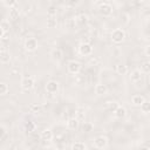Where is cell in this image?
<instances>
[{
    "label": "cell",
    "mask_w": 150,
    "mask_h": 150,
    "mask_svg": "<svg viewBox=\"0 0 150 150\" xmlns=\"http://www.w3.org/2000/svg\"><path fill=\"white\" fill-rule=\"evenodd\" d=\"M124 38H125V33H124V30L121 29V28H116V29H114L112 33H111V40H112V42H115V43H121V42L124 40Z\"/></svg>",
    "instance_id": "6da1fadb"
},
{
    "label": "cell",
    "mask_w": 150,
    "mask_h": 150,
    "mask_svg": "<svg viewBox=\"0 0 150 150\" xmlns=\"http://www.w3.org/2000/svg\"><path fill=\"white\" fill-rule=\"evenodd\" d=\"M21 87L23 90H29L34 87V79L32 76H25L21 80Z\"/></svg>",
    "instance_id": "7a4b0ae2"
},
{
    "label": "cell",
    "mask_w": 150,
    "mask_h": 150,
    "mask_svg": "<svg viewBox=\"0 0 150 150\" xmlns=\"http://www.w3.org/2000/svg\"><path fill=\"white\" fill-rule=\"evenodd\" d=\"M94 145H95V148H97V149L107 148V145H108V138H107L105 136H97V137L94 139Z\"/></svg>",
    "instance_id": "3957f363"
},
{
    "label": "cell",
    "mask_w": 150,
    "mask_h": 150,
    "mask_svg": "<svg viewBox=\"0 0 150 150\" xmlns=\"http://www.w3.org/2000/svg\"><path fill=\"white\" fill-rule=\"evenodd\" d=\"M67 68H68V71H69V73H71V74H77V73L80 71V69H81V63L77 62V61H75V60H73V61H70V62L68 63Z\"/></svg>",
    "instance_id": "277c9868"
},
{
    "label": "cell",
    "mask_w": 150,
    "mask_h": 150,
    "mask_svg": "<svg viewBox=\"0 0 150 150\" xmlns=\"http://www.w3.org/2000/svg\"><path fill=\"white\" fill-rule=\"evenodd\" d=\"M25 48L28 50V52H33L38 48V41L34 39V38H28L25 42Z\"/></svg>",
    "instance_id": "5b68a950"
},
{
    "label": "cell",
    "mask_w": 150,
    "mask_h": 150,
    "mask_svg": "<svg viewBox=\"0 0 150 150\" xmlns=\"http://www.w3.org/2000/svg\"><path fill=\"white\" fill-rule=\"evenodd\" d=\"M46 90H47V93H49V94H55V93H57V90H59V83H57L56 81H49V82H47V84H46Z\"/></svg>",
    "instance_id": "8992f818"
},
{
    "label": "cell",
    "mask_w": 150,
    "mask_h": 150,
    "mask_svg": "<svg viewBox=\"0 0 150 150\" xmlns=\"http://www.w3.org/2000/svg\"><path fill=\"white\" fill-rule=\"evenodd\" d=\"M91 52H93V47L89 43L84 42V43H81L80 45V53L82 55H90Z\"/></svg>",
    "instance_id": "52a82bcc"
},
{
    "label": "cell",
    "mask_w": 150,
    "mask_h": 150,
    "mask_svg": "<svg viewBox=\"0 0 150 150\" xmlns=\"http://www.w3.org/2000/svg\"><path fill=\"white\" fill-rule=\"evenodd\" d=\"M100 12H101L103 15L109 16V15H111V13H112V7H111L109 4H102V5L100 6Z\"/></svg>",
    "instance_id": "ba28073f"
},
{
    "label": "cell",
    "mask_w": 150,
    "mask_h": 150,
    "mask_svg": "<svg viewBox=\"0 0 150 150\" xmlns=\"http://www.w3.org/2000/svg\"><path fill=\"white\" fill-rule=\"evenodd\" d=\"M125 114H127L125 108H123V107H121V105H117V107L114 109V116H115L116 118H123V117L125 116Z\"/></svg>",
    "instance_id": "9c48e42d"
},
{
    "label": "cell",
    "mask_w": 150,
    "mask_h": 150,
    "mask_svg": "<svg viewBox=\"0 0 150 150\" xmlns=\"http://www.w3.org/2000/svg\"><path fill=\"white\" fill-rule=\"evenodd\" d=\"M50 56H52V59H53L54 61H60V60L62 59L63 54H62V50H61V49L54 48V49L50 52Z\"/></svg>",
    "instance_id": "30bf717a"
},
{
    "label": "cell",
    "mask_w": 150,
    "mask_h": 150,
    "mask_svg": "<svg viewBox=\"0 0 150 150\" xmlns=\"http://www.w3.org/2000/svg\"><path fill=\"white\" fill-rule=\"evenodd\" d=\"M40 138L41 141H52L53 139V132L49 129H45L41 134H40Z\"/></svg>",
    "instance_id": "8fae6325"
},
{
    "label": "cell",
    "mask_w": 150,
    "mask_h": 150,
    "mask_svg": "<svg viewBox=\"0 0 150 150\" xmlns=\"http://www.w3.org/2000/svg\"><path fill=\"white\" fill-rule=\"evenodd\" d=\"M142 71L139 70V69H135V70H132L131 73H130V79H131V81L132 82H138L141 79H142Z\"/></svg>",
    "instance_id": "7c38bea8"
},
{
    "label": "cell",
    "mask_w": 150,
    "mask_h": 150,
    "mask_svg": "<svg viewBox=\"0 0 150 150\" xmlns=\"http://www.w3.org/2000/svg\"><path fill=\"white\" fill-rule=\"evenodd\" d=\"M145 98H144V96L143 95H141V94H137V95H134L132 97H131V102H132V104L134 105H141L142 103H143V101H144Z\"/></svg>",
    "instance_id": "4fadbf2b"
},
{
    "label": "cell",
    "mask_w": 150,
    "mask_h": 150,
    "mask_svg": "<svg viewBox=\"0 0 150 150\" xmlns=\"http://www.w3.org/2000/svg\"><path fill=\"white\" fill-rule=\"evenodd\" d=\"M11 60V54L7 50H1L0 52V62L1 63H8Z\"/></svg>",
    "instance_id": "5bb4252c"
},
{
    "label": "cell",
    "mask_w": 150,
    "mask_h": 150,
    "mask_svg": "<svg viewBox=\"0 0 150 150\" xmlns=\"http://www.w3.org/2000/svg\"><path fill=\"white\" fill-rule=\"evenodd\" d=\"M107 87H105V84H102V83H98V84H96V87H95V93L97 94V95H104L105 93H107Z\"/></svg>",
    "instance_id": "9a60e30c"
},
{
    "label": "cell",
    "mask_w": 150,
    "mask_h": 150,
    "mask_svg": "<svg viewBox=\"0 0 150 150\" xmlns=\"http://www.w3.org/2000/svg\"><path fill=\"white\" fill-rule=\"evenodd\" d=\"M77 125H79V120H77L76 117H71V118H69L68 122H67V127H68L69 129H76Z\"/></svg>",
    "instance_id": "2e32d148"
},
{
    "label": "cell",
    "mask_w": 150,
    "mask_h": 150,
    "mask_svg": "<svg viewBox=\"0 0 150 150\" xmlns=\"http://www.w3.org/2000/svg\"><path fill=\"white\" fill-rule=\"evenodd\" d=\"M19 15H20L19 9H16L15 7H12V8L9 9V19H12V20H16V19L19 18Z\"/></svg>",
    "instance_id": "e0dca14e"
},
{
    "label": "cell",
    "mask_w": 150,
    "mask_h": 150,
    "mask_svg": "<svg viewBox=\"0 0 150 150\" xmlns=\"http://www.w3.org/2000/svg\"><path fill=\"white\" fill-rule=\"evenodd\" d=\"M116 71H117V74H120V75H124V74L128 73V68H127V66L120 63V64L116 66Z\"/></svg>",
    "instance_id": "ac0fdd59"
},
{
    "label": "cell",
    "mask_w": 150,
    "mask_h": 150,
    "mask_svg": "<svg viewBox=\"0 0 150 150\" xmlns=\"http://www.w3.org/2000/svg\"><path fill=\"white\" fill-rule=\"evenodd\" d=\"M139 107H141L142 112H144V114H148V112H149V110H150V103H149V101H148V100H144V101H143V103H142Z\"/></svg>",
    "instance_id": "d6986e66"
},
{
    "label": "cell",
    "mask_w": 150,
    "mask_h": 150,
    "mask_svg": "<svg viewBox=\"0 0 150 150\" xmlns=\"http://www.w3.org/2000/svg\"><path fill=\"white\" fill-rule=\"evenodd\" d=\"M141 71L144 73V74H148V73L150 71V63H149V61H145V62L142 63V66H141Z\"/></svg>",
    "instance_id": "ffe728a7"
},
{
    "label": "cell",
    "mask_w": 150,
    "mask_h": 150,
    "mask_svg": "<svg viewBox=\"0 0 150 150\" xmlns=\"http://www.w3.org/2000/svg\"><path fill=\"white\" fill-rule=\"evenodd\" d=\"M8 91V86L5 82H0V95H5Z\"/></svg>",
    "instance_id": "44dd1931"
},
{
    "label": "cell",
    "mask_w": 150,
    "mask_h": 150,
    "mask_svg": "<svg viewBox=\"0 0 150 150\" xmlns=\"http://www.w3.org/2000/svg\"><path fill=\"white\" fill-rule=\"evenodd\" d=\"M55 26H56V20L53 16H50L49 19H47V27L48 28H54Z\"/></svg>",
    "instance_id": "7402d4cb"
},
{
    "label": "cell",
    "mask_w": 150,
    "mask_h": 150,
    "mask_svg": "<svg viewBox=\"0 0 150 150\" xmlns=\"http://www.w3.org/2000/svg\"><path fill=\"white\" fill-rule=\"evenodd\" d=\"M0 27H1V28H2V30L6 33V32L9 29V21H7V20L1 21V22H0Z\"/></svg>",
    "instance_id": "603a6c76"
},
{
    "label": "cell",
    "mask_w": 150,
    "mask_h": 150,
    "mask_svg": "<svg viewBox=\"0 0 150 150\" xmlns=\"http://www.w3.org/2000/svg\"><path fill=\"white\" fill-rule=\"evenodd\" d=\"M87 148V145L84 144V143H82V142H76V143H74L73 145H71V149H86Z\"/></svg>",
    "instance_id": "cb8c5ba5"
},
{
    "label": "cell",
    "mask_w": 150,
    "mask_h": 150,
    "mask_svg": "<svg viewBox=\"0 0 150 150\" xmlns=\"http://www.w3.org/2000/svg\"><path fill=\"white\" fill-rule=\"evenodd\" d=\"M75 22H77V23H80V25L86 23V22H87V16H86V15H80V16L75 20Z\"/></svg>",
    "instance_id": "d4e9b609"
},
{
    "label": "cell",
    "mask_w": 150,
    "mask_h": 150,
    "mask_svg": "<svg viewBox=\"0 0 150 150\" xmlns=\"http://www.w3.org/2000/svg\"><path fill=\"white\" fill-rule=\"evenodd\" d=\"M4 2H5V5L7 6V7H9V8H12V7H14L15 5H16V0H4Z\"/></svg>",
    "instance_id": "484cf974"
},
{
    "label": "cell",
    "mask_w": 150,
    "mask_h": 150,
    "mask_svg": "<svg viewBox=\"0 0 150 150\" xmlns=\"http://www.w3.org/2000/svg\"><path fill=\"white\" fill-rule=\"evenodd\" d=\"M75 19H69L68 21H67V28H69V29H71V28H74L75 27Z\"/></svg>",
    "instance_id": "4316f807"
},
{
    "label": "cell",
    "mask_w": 150,
    "mask_h": 150,
    "mask_svg": "<svg viewBox=\"0 0 150 150\" xmlns=\"http://www.w3.org/2000/svg\"><path fill=\"white\" fill-rule=\"evenodd\" d=\"M47 13H48L49 16H54V15L56 14V9H55V7H54V6H50V7L48 8Z\"/></svg>",
    "instance_id": "83f0119b"
},
{
    "label": "cell",
    "mask_w": 150,
    "mask_h": 150,
    "mask_svg": "<svg viewBox=\"0 0 150 150\" xmlns=\"http://www.w3.org/2000/svg\"><path fill=\"white\" fill-rule=\"evenodd\" d=\"M91 128H93V125H91V124H89V123H84V124H83V127H82L83 131H90V130H91Z\"/></svg>",
    "instance_id": "f1b7e54d"
},
{
    "label": "cell",
    "mask_w": 150,
    "mask_h": 150,
    "mask_svg": "<svg viewBox=\"0 0 150 150\" xmlns=\"http://www.w3.org/2000/svg\"><path fill=\"white\" fill-rule=\"evenodd\" d=\"M76 118H77L79 121H81V120H83V118H84V115L82 114V111H80V110H79V111L76 112Z\"/></svg>",
    "instance_id": "f546056e"
},
{
    "label": "cell",
    "mask_w": 150,
    "mask_h": 150,
    "mask_svg": "<svg viewBox=\"0 0 150 150\" xmlns=\"http://www.w3.org/2000/svg\"><path fill=\"white\" fill-rule=\"evenodd\" d=\"M6 135V129L4 127H0V137H4Z\"/></svg>",
    "instance_id": "4dcf8cb0"
},
{
    "label": "cell",
    "mask_w": 150,
    "mask_h": 150,
    "mask_svg": "<svg viewBox=\"0 0 150 150\" xmlns=\"http://www.w3.org/2000/svg\"><path fill=\"white\" fill-rule=\"evenodd\" d=\"M4 34H5V32H4V30H2V28L0 27V39L4 36Z\"/></svg>",
    "instance_id": "1f68e13d"
}]
</instances>
